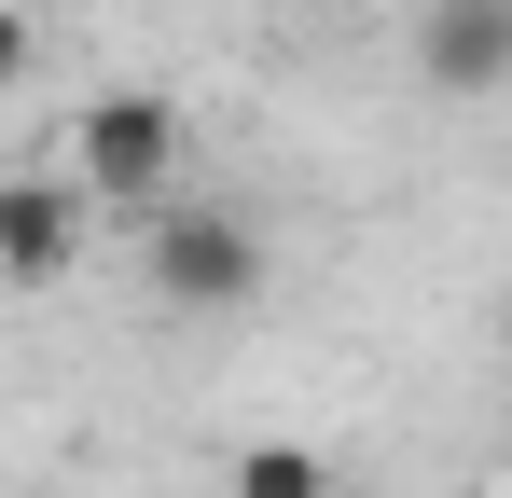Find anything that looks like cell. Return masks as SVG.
<instances>
[{
	"mask_svg": "<svg viewBox=\"0 0 512 498\" xmlns=\"http://www.w3.org/2000/svg\"><path fill=\"white\" fill-rule=\"evenodd\" d=\"M139 277H153L167 305H194V319H236V305L263 291L250 208H222V194H167V208H139Z\"/></svg>",
	"mask_w": 512,
	"mask_h": 498,
	"instance_id": "6da1fadb",
	"label": "cell"
},
{
	"mask_svg": "<svg viewBox=\"0 0 512 498\" xmlns=\"http://www.w3.org/2000/svg\"><path fill=\"white\" fill-rule=\"evenodd\" d=\"M70 180H84L97 208H167V194H180V97H153V83L84 97V125H70Z\"/></svg>",
	"mask_w": 512,
	"mask_h": 498,
	"instance_id": "7a4b0ae2",
	"label": "cell"
},
{
	"mask_svg": "<svg viewBox=\"0 0 512 498\" xmlns=\"http://www.w3.org/2000/svg\"><path fill=\"white\" fill-rule=\"evenodd\" d=\"M84 236H97V194L56 166V180H0V277L14 291H56L70 263H84Z\"/></svg>",
	"mask_w": 512,
	"mask_h": 498,
	"instance_id": "3957f363",
	"label": "cell"
},
{
	"mask_svg": "<svg viewBox=\"0 0 512 498\" xmlns=\"http://www.w3.org/2000/svg\"><path fill=\"white\" fill-rule=\"evenodd\" d=\"M416 83L429 97H499L512 83V0H429L416 14Z\"/></svg>",
	"mask_w": 512,
	"mask_h": 498,
	"instance_id": "277c9868",
	"label": "cell"
},
{
	"mask_svg": "<svg viewBox=\"0 0 512 498\" xmlns=\"http://www.w3.org/2000/svg\"><path fill=\"white\" fill-rule=\"evenodd\" d=\"M236 498H333L319 443H236Z\"/></svg>",
	"mask_w": 512,
	"mask_h": 498,
	"instance_id": "5b68a950",
	"label": "cell"
},
{
	"mask_svg": "<svg viewBox=\"0 0 512 498\" xmlns=\"http://www.w3.org/2000/svg\"><path fill=\"white\" fill-rule=\"evenodd\" d=\"M28 83V14H0V97Z\"/></svg>",
	"mask_w": 512,
	"mask_h": 498,
	"instance_id": "8992f818",
	"label": "cell"
},
{
	"mask_svg": "<svg viewBox=\"0 0 512 498\" xmlns=\"http://www.w3.org/2000/svg\"><path fill=\"white\" fill-rule=\"evenodd\" d=\"M499 471H512V429H499Z\"/></svg>",
	"mask_w": 512,
	"mask_h": 498,
	"instance_id": "52a82bcc",
	"label": "cell"
},
{
	"mask_svg": "<svg viewBox=\"0 0 512 498\" xmlns=\"http://www.w3.org/2000/svg\"><path fill=\"white\" fill-rule=\"evenodd\" d=\"M28 498H56V485H28Z\"/></svg>",
	"mask_w": 512,
	"mask_h": 498,
	"instance_id": "ba28073f",
	"label": "cell"
}]
</instances>
